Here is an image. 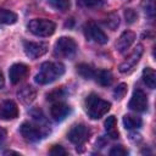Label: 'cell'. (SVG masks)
<instances>
[{
	"mask_svg": "<svg viewBox=\"0 0 156 156\" xmlns=\"http://www.w3.org/2000/svg\"><path fill=\"white\" fill-rule=\"evenodd\" d=\"M65 73V66L60 62H44L40 66L39 72L35 74L34 80L40 84H49L58 79Z\"/></svg>",
	"mask_w": 156,
	"mask_h": 156,
	"instance_id": "6da1fadb",
	"label": "cell"
},
{
	"mask_svg": "<svg viewBox=\"0 0 156 156\" xmlns=\"http://www.w3.org/2000/svg\"><path fill=\"white\" fill-rule=\"evenodd\" d=\"M111 107V104L96 94H90L85 99V110L88 116L91 119H99L102 116H105Z\"/></svg>",
	"mask_w": 156,
	"mask_h": 156,
	"instance_id": "7a4b0ae2",
	"label": "cell"
},
{
	"mask_svg": "<svg viewBox=\"0 0 156 156\" xmlns=\"http://www.w3.org/2000/svg\"><path fill=\"white\" fill-rule=\"evenodd\" d=\"M55 28V23L46 18H34L28 23L29 32L38 37H49L54 34Z\"/></svg>",
	"mask_w": 156,
	"mask_h": 156,
	"instance_id": "3957f363",
	"label": "cell"
},
{
	"mask_svg": "<svg viewBox=\"0 0 156 156\" xmlns=\"http://www.w3.org/2000/svg\"><path fill=\"white\" fill-rule=\"evenodd\" d=\"M76 51H77V43L69 37H61L55 43L54 52L56 56L69 58L76 54Z\"/></svg>",
	"mask_w": 156,
	"mask_h": 156,
	"instance_id": "277c9868",
	"label": "cell"
},
{
	"mask_svg": "<svg viewBox=\"0 0 156 156\" xmlns=\"http://www.w3.org/2000/svg\"><path fill=\"white\" fill-rule=\"evenodd\" d=\"M90 136V129L84 124H74L67 133V138L77 146L83 145Z\"/></svg>",
	"mask_w": 156,
	"mask_h": 156,
	"instance_id": "5b68a950",
	"label": "cell"
},
{
	"mask_svg": "<svg viewBox=\"0 0 156 156\" xmlns=\"http://www.w3.org/2000/svg\"><path fill=\"white\" fill-rule=\"evenodd\" d=\"M23 49H24L26 55L29 58L35 60V58H39L48 52L49 45L46 43H43V41H24Z\"/></svg>",
	"mask_w": 156,
	"mask_h": 156,
	"instance_id": "8992f818",
	"label": "cell"
},
{
	"mask_svg": "<svg viewBox=\"0 0 156 156\" xmlns=\"http://www.w3.org/2000/svg\"><path fill=\"white\" fill-rule=\"evenodd\" d=\"M143 52H144L143 45H136V48H135V49L126 57V60L119 65L118 71H119L121 73H129V72L135 67V65L139 62V60H140Z\"/></svg>",
	"mask_w": 156,
	"mask_h": 156,
	"instance_id": "52a82bcc",
	"label": "cell"
},
{
	"mask_svg": "<svg viewBox=\"0 0 156 156\" xmlns=\"http://www.w3.org/2000/svg\"><path fill=\"white\" fill-rule=\"evenodd\" d=\"M84 34L88 40H91L98 44H106L108 40L107 35L104 33V30L100 29L98 27V24H95L94 22H88L84 26Z\"/></svg>",
	"mask_w": 156,
	"mask_h": 156,
	"instance_id": "ba28073f",
	"label": "cell"
},
{
	"mask_svg": "<svg viewBox=\"0 0 156 156\" xmlns=\"http://www.w3.org/2000/svg\"><path fill=\"white\" fill-rule=\"evenodd\" d=\"M20 133L23 136V139H26L27 141H30V143L39 141L44 136V133H43L41 128H39V127H37L32 123H28V122H24L21 126Z\"/></svg>",
	"mask_w": 156,
	"mask_h": 156,
	"instance_id": "9c48e42d",
	"label": "cell"
},
{
	"mask_svg": "<svg viewBox=\"0 0 156 156\" xmlns=\"http://www.w3.org/2000/svg\"><path fill=\"white\" fill-rule=\"evenodd\" d=\"M128 107L133 111H136V112L145 111L147 108V96H146V94L140 89L134 90L133 95L129 100Z\"/></svg>",
	"mask_w": 156,
	"mask_h": 156,
	"instance_id": "30bf717a",
	"label": "cell"
},
{
	"mask_svg": "<svg viewBox=\"0 0 156 156\" xmlns=\"http://www.w3.org/2000/svg\"><path fill=\"white\" fill-rule=\"evenodd\" d=\"M18 117V107L12 100H4L0 102V119L10 121Z\"/></svg>",
	"mask_w": 156,
	"mask_h": 156,
	"instance_id": "8fae6325",
	"label": "cell"
},
{
	"mask_svg": "<svg viewBox=\"0 0 156 156\" xmlns=\"http://www.w3.org/2000/svg\"><path fill=\"white\" fill-rule=\"evenodd\" d=\"M29 73V67L24 63H15L9 69V77L12 84L22 82Z\"/></svg>",
	"mask_w": 156,
	"mask_h": 156,
	"instance_id": "7c38bea8",
	"label": "cell"
},
{
	"mask_svg": "<svg viewBox=\"0 0 156 156\" xmlns=\"http://www.w3.org/2000/svg\"><path fill=\"white\" fill-rule=\"evenodd\" d=\"M69 112H71V107H69L67 104L61 102V101H56V102L51 106V108H50V115H51V117H52L55 121H57V122L63 121V119L69 115Z\"/></svg>",
	"mask_w": 156,
	"mask_h": 156,
	"instance_id": "4fadbf2b",
	"label": "cell"
},
{
	"mask_svg": "<svg viewBox=\"0 0 156 156\" xmlns=\"http://www.w3.org/2000/svg\"><path fill=\"white\" fill-rule=\"evenodd\" d=\"M134 40H135V34H134V32H132V30H126V32H123V33L119 35V38H118V40H117V43H116V49H117L119 52H124L127 49L130 48V45L134 43Z\"/></svg>",
	"mask_w": 156,
	"mask_h": 156,
	"instance_id": "5bb4252c",
	"label": "cell"
},
{
	"mask_svg": "<svg viewBox=\"0 0 156 156\" xmlns=\"http://www.w3.org/2000/svg\"><path fill=\"white\" fill-rule=\"evenodd\" d=\"M17 96L23 104H32L35 100L37 90L32 85H24L17 91Z\"/></svg>",
	"mask_w": 156,
	"mask_h": 156,
	"instance_id": "9a60e30c",
	"label": "cell"
},
{
	"mask_svg": "<svg viewBox=\"0 0 156 156\" xmlns=\"http://www.w3.org/2000/svg\"><path fill=\"white\" fill-rule=\"evenodd\" d=\"M94 78L102 87H108L113 82V76H112L111 71H108V69H99V71H96Z\"/></svg>",
	"mask_w": 156,
	"mask_h": 156,
	"instance_id": "2e32d148",
	"label": "cell"
},
{
	"mask_svg": "<svg viewBox=\"0 0 156 156\" xmlns=\"http://www.w3.org/2000/svg\"><path fill=\"white\" fill-rule=\"evenodd\" d=\"M141 124H143V121L138 116L126 115L123 117V126L126 129H136V128H140Z\"/></svg>",
	"mask_w": 156,
	"mask_h": 156,
	"instance_id": "e0dca14e",
	"label": "cell"
},
{
	"mask_svg": "<svg viewBox=\"0 0 156 156\" xmlns=\"http://www.w3.org/2000/svg\"><path fill=\"white\" fill-rule=\"evenodd\" d=\"M143 80L150 89H155L156 88V73H155L154 68H151V67L144 68V71H143Z\"/></svg>",
	"mask_w": 156,
	"mask_h": 156,
	"instance_id": "ac0fdd59",
	"label": "cell"
},
{
	"mask_svg": "<svg viewBox=\"0 0 156 156\" xmlns=\"http://www.w3.org/2000/svg\"><path fill=\"white\" fill-rule=\"evenodd\" d=\"M77 72L84 79H91L95 77L96 71L88 63H79V65H77Z\"/></svg>",
	"mask_w": 156,
	"mask_h": 156,
	"instance_id": "d6986e66",
	"label": "cell"
},
{
	"mask_svg": "<svg viewBox=\"0 0 156 156\" xmlns=\"http://www.w3.org/2000/svg\"><path fill=\"white\" fill-rule=\"evenodd\" d=\"M117 126V122H116V117L115 116H108L107 119L105 121V129L106 132L108 133V135L112 138V139H117L118 138V130L116 128Z\"/></svg>",
	"mask_w": 156,
	"mask_h": 156,
	"instance_id": "ffe728a7",
	"label": "cell"
},
{
	"mask_svg": "<svg viewBox=\"0 0 156 156\" xmlns=\"http://www.w3.org/2000/svg\"><path fill=\"white\" fill-rule=\"evenodd\" d=\"M17 22V15L10 10L0 9V23L2 24H13Z\"/></svg>",
	"mask_w": 156,
	"mask_h": 156,
	"instance_id": "44dd1931",
	"label": "cell"
},
{
	"mask_svg": "<svg viewBox=\"0 0 156 156\" xmlns=\"http://www.w3.org/2000/svg\"><path fill=\"white\" fill-rule=\"evenodd\" d=\"M104 23H105V26H107L110 29L115 30V29L118 27V24H119V17H118L117 13L112 12V13H110V15L104 20Z\"/></svg>",
	"mask_w": 156,
	"mask_h": 156,
	"instance_id": "7402d4cb",
	"label": "cell"
},
{
	"mask_svg": "<svg viewBox=\"0 0 156 156\" xmlns=\"http://www.w3.org/2000/svg\"><path fill=\"white\" fill-rule=\"evenodd\" d=\"M49 4L57 11H67L71 6L69 0H49Z\"/></svg>",
	"mask_w": 156,
	"mask_h": 156,
	"instance_id": "603a6c76",
	"label": "cell"
},
{
	"mask_svg": "<svg viewBox=\"0 0 156 156\" xmlns=\"http://www.w3.org/2000/svg\"><path fill=\"white\" fill-rule=\"evenodd\" d=\"M104 0H77V5L84 9H95L102 6Z\"/></svg>",
	"mask_w": 156,
	"mask_h": 156,
	"instance_id": "cb8c5ba5",
	"label": "cell"
},
{
	"mask_svg": "<svg viewBox=\"0 0 156 156\" xmlns=\"http://www.w3.org/2000/svg\"><path fill=\"white\" fill-rule=\"evenodd\" d=\"M65 96V91H63V89H56V90H52L51 93H49L48 95H46V98H48V100H50V101H58L61 98H63Z\"/></svg>",
	"mask_w": 156,
	"mask_h": 156,
	"instance_id": "d4e9b609",
	"label": "cell"
},
{
	"mask_svg": "<svg viewBox=\"0 0 156 156\" xmlns=\"http://www.w3.org/2000/svg\"><path fill=\"white\" fill-rule=\"evenodd\" d=\"M126 93H127V84H126V83L118 84V85L116 87V89L113 90L115 98H116V99H119V100L126 95Z\"/></svg>",
	"mask_w": 156,
	"mask_h": 156,
	"instance_id": "484cf974",
	"label": "cell"
},
{
	"mask_svg": "<svg viewBox=\"0 0 156 156\" xmlns=\"http://www.w3.org/2000/svg\"><path fill=\"white\" fill-rule=\"evenodd\" d=\"M124 17H126V21L128 23H134L138 20V13L133 9H127L124 11Z\"/></svg>",
	"mask_w": 156,
	"mask_h": 156,
	"instance_id": "4316f807",
	"label": "cell"
},
{
	"mask_svg": "<svg viewBox=\"0 0 156 156\" xmlns=\"http://www.w3.org/2000/svg\"><path fill=\"white\" fill-rule=\"evenodd\" d=\"M110 155L111 156H126V155H128V151L122 145H116L111 149Z\"/></svg>",
	"mask_w": 156,
	"mask_h": 156,
	"instance_id": "83f0119b",
	"label": "cell"
},
{
	"mask_svg": "<svg viewBox=\"0 0 156 156\" xmlns=\"http://www.w3.org/2000/svg\"><path fill=\"white\" fill-rule=\"evenodd\" d=\"M50 155H54V156H63V155H67V151L61 146V145H54L50 151H49Z\"/></svg>",
	"mask_w": 156,
	"mask_h": 156,
	"instance_id": "f1b7e54d",
	"label": "cell"
},
{
	"mask_svg": "<svg viewBox=\"0 0 156 156\" xmlns=\"http://www.w3.org/2000/svg\"><path fill=\"white\" fill-rule=\"evenodd\" d=\"M4 85H5V78H4L2 73L0 72V89H2V88H4Z\"/></svg>",
	"mask_w": 156,
	"mask_h": 156,
	"instance_id": "f546056e",
	"label": "cell"
},
{
	"mask_svg": "<svg viewBox=\"0 0 156 156\" xmlns=\"http://www.w3.org/2000/svg\"><path fill=\"white\" fill-rule=\"evenodd\" d=\"M5 136H6V132H5V129H2V128L0 127V140L5 139Z\"/></svg>",
	"mask_w": 156,
	"mask_h": 156,
	"instance_id": "4dcf8cb0",
	"label": "cell"
}]
</instances>
